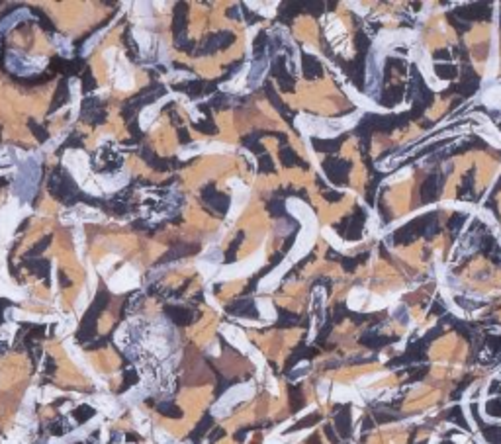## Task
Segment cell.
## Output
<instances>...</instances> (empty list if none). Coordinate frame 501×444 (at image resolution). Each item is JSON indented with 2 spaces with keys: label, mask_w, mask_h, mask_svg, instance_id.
<instances>
[{
  "label": "cell",
  "mask_w": 501,
  "mask_h": 444,
  "mask_svg": "<svg viewBox=\"0 0 501 444\" xmlns=\"http://www.w3.org/2000/svg\"><path fill=\"white\" fill-rule=\"evenodd\" d=\"M360 120V114L354 116H346L341 120H319V118H312L306 114H300L296 118V127L300 129V133H304L306 137L315 135V137H335L339 133H343L346 129L354 127Z\"/></svg>",
  "instance_id": "6da1fadb"
},
{
  "label": "cell",
  "mask_w": 501,
  "mask_h": 444,
  "mask_svg": "<svg viewBox=\"0 0 501 444\" xmlns=\"http://www.w3.org/2000/svg\"><path fill=\"white\" fill-rule=\"evenodd\" d=\"M252 395H254V383H239V385H233L231 389H227V391L221 395V399L212 407V415L218 417V419H223V417H227V415L231 413V409H233L235 405L247 401Z\"/></svg>",
  "instance_id": "7a4b0ae2"
},
{
  "label": "cell",
  "mask_w": 501,
  "mask_h": 444,
  "mask_svg": "<svg viewBox=\"0 0 501 444\" xmlns=\"http://www.w3.org/2000/svg\"><path fill=\"white\" fill-rule=\"evenodd\" d=\"M264 264V253L252 254L250 258L247 260H241V262H235V264H229L225 268L219 270V280H233V278H245V276H250L254 270H258L260 266Z\"/></svg>",
  "instance_id": "3957f363"
},
{
  "label": "cell",
  "mask_w": 501,
  "mask_h": 444,
  "mask_svg": "<svg viewBox=\"0 0 501 444\" xmlns=\"http://www.w3.org/2000/svg\"><path fill=\"white\" fill-rule=\"evenodd\" d=\"M415 33L409 30H382L378 33V37L374 39L372 49L378 53H388L392 51L396 45H404V43H413Z\"/></svg>",
  "instance_id": "277c9868"
},
{
  "label": "cell",
  "mask_w": 501,
  "mask_h": 444,
  "mask_svg": "<svg viewBox=\"0 0 501 444\" xmlns=\"http://www.w3.org/2000/svg\"><path fill=\"white\" fill-rule=\"evenodd\" d=\"M411 59H415V63H417V67H419V71L423 73V76H425L427 84H429L433 90H442V88L446 86V82H444V80H438L437 78V74H435V71H433V65H431V57H429V53H427V49H425V47L415 45V47L411 49Z\"/></svg>",
  "instance_id": "5b68a950"
},
{
  "label": "cell",
  "mask_w": 501,
  "mask_h": 444,
  "mask_svg": "<svg viewBox=\"0 0 501 444\" xmlns=\"http://www.w3.org/2000/svg\"><path fill=\"white\" fill-rule=\"evenodd\" d=\"M286 210H288V214H290L292 218H296L304 227L319 229L317 218H315V214L312 212V208H310L306 202H302L300 198H290V200L286 202Z\"/></svg>",
  "instance_id": "8992f818"
},
{
  "label": "cell",
  "mask_w": 501,
  "mask_h": 444,
  "mask_svg": "<svg viewBox=\"0 0 501 444\" xmlns=\"http://www.w3.org/2000/svg\"><path fill=\"white\" fill-rule=\"evenodd\" d=\"M317 231H319V229H310V227H304V229L300 231V235H298V239H296V243H294V247H292V253L288 254V260H290V262L300 260L302 256H306V254L312 251L313 243H315V237H317Z\"/></svg>",
  "instance_id": "52a82bcc"
},
{
  "label": "cell",
  "mask_w": 501,
  "mask_h": 444,
  "mask_svg": "<svg viewBox=\"0 0 501 444\" xmlns=\"http://www.w3.org/2000/svg\"><path fill=\"white\" fill-rule=\"evenodd\" d=\"M221 335L227 339L229 345H233L235 349L245 352V354H249V350L252 349V345L247 341L245 333L239 327H235V325H221Z\"/></svg>",
  "instance_id": "ba28073f"
},
{
  "label": "cell",
  "mask_w": 501,
  "mask_h": 444,
  "mask_svg": "<svg viewBox=\"0 0 501 444\" xmlns=\"http://www.w3.org/2000/svg\"><path fill=\"white\" fill-rule=\"evenodd\" d=\"M229 186L235 190L233 194V202H231V208H229V216L231 218H237L239 216V212L247 206V202H249V188L241 182V180H237V178H233V180H229Z\"/></svg>",
  "instance_id": "9c48e42d"
},
{
  "label": "cell",
  "mask_w": 501,
  "mask_h": 444,
  "mask_svg": "<svg viewBox=\"0 0 501 444\" xmlns=\"http://www.w3.org/2000/svg\"><path fill=\"white\" fill-rule=\"evenodd\" d=\"M292 262L286 258L284 262H282L280 266L276 268V270H272L268 276H264L260 282H258V292L260 294H268V292H274V288H278V284H280V280H282V276L286 274V270H288V266H290Z\"/></svg>",
  "instance_id": "30bf717a"
},
{
  "label": "cell",
  "mask_w": 501,
  "mask_h": 444,
  "mask_svg": "<svg viewBox=\"0 0 501 444\" xmlns=\"http://www.w3.org/2000/svg\"><path fill=\"white\" fill-rule=\"evenodd\" d=\"M476 120H478V127H476V131H478V135H482L486 141H490L494 147H501V133L494 127V124L488 120V118H484V116H476Z\"/></svg>",
  "instance_id": "8fae6325"
},
{
  "label": "cell",
  "mask_w": 501,
  "mask_h": 444,
  "mask_svg": "<svg viewBox=\"0 0 501 444\" xmlns=\"http://www.w3.org/2000/svg\"><path fill=\"white\" fill-rule=\"evenodd\" d=\"M331 399L333 401H337V403H346V401H354V403H362V397H360V393H358V389L352 385H343V383H339V385H333V389H331Z\"/></svg>",
  "instance_id": "7c38bea8"
},
{
  "label": "cell",
  "mask_w": 501,
  "mask_h": 444,
  "mask_svg": "<svg viewBox=\"0 0 501 444\" xmlns=\"http://www.w3.org/2000/svg\"><path fill=\"white\" fill-rule=\"evenodd\" d=\"M368 297H370V292L366 288H362V286L352 288L350 294H348V297H346V305L350 309H354V311H360L368 303Z\"/></svg>",
  "instance_id": "4fadbf2b"
},
{
  "label": "cell",
  "mask_w": 501,
  "mask_h": 444,
  "mask_svg": "<svg viewBox=\"0 0 501 444\" xmlns=\"http://www.w3.org/2000/svg\"><path fill=\"white\" fill-rule=\"evenodd\" d=\"M327 26H325V35L329 37V41L331 43H337L339 41V37H343V39H346V32H344V28H343V24L331 14V16H327L325 20H323Z\"/></svg>",
  "instance_id": "5bb4252c"
},
{
  "label": "cell",
  "mask_w": 501,
  "mask_h": 444,
  "mask_svg": "<svg viewBox=\"0 0 501 444\" xmlns=\"http://www.w3.org/2000/svg\"><path fill=\"white\" fill-rule=\"evenodd\" d=\"M344 90H346V94L350 96V100L358 106V108H362V110H368V112H380V106H376V102L372 98H368V96L360 94V92H356V90H352L350 86H344Z\"/></svg>",
  "instance_id": "9a60e30c"
},
{
  "label": "cell",
  "mask_w": 501,
  "mask_h": 444,
  "mask_svg": "<svg viewBox=\"0 0 501 444\" xmlns=\"http://www.w3.org/2000/svg\"><path fill=\"white\" fill-rule=\"evenodd\" d=\"M482 102L490 110H500L501 112V84H494L492 88H486L482 94Z\"/></svg>",
  "instance_id": "2e32d148"
},
{
  "label": "cell",
  "mask_w": 501,
  "mask_h": 444,
  "mask_svg": "<svg viewBox=\"0 0 501 444\" xmlns=\"http://www.w3.org/2000/svg\"><path fill=\"white\" fill-rule=\"evenodd\" d=\"M256 309H258L260 317L264 321H274L276 319V309H274V305H272V301L268 297H258L256 299Z\"/></svg>",
  "instance_id": "e0dca14e"
},
{
  "label": "cell",
  "mask_w": 501,
  "mask_h": 444,
  "mask_svg": "<svg viewBox=\"0 0 501 444\" xmlns=\"http://www.w3.org/2000/svg\"><path fill=\"white\" fill-rule=\"evenodd\" d=\"M266 69H268V61H256V63L250 65L249 86H256V84H258V82L262 80V76H264Z\"/></svg>",
  "instance_id": "ac0fdd59"
},
{
  "label": "cell",
  "mask_w": 501,
  "mask_h": 444,
  "mask_svg": "<svg viewBox=\"0 0 501 444\" xmlns=\"http://www.w3.org/2000/svg\"><path fill=\"white\" fill-rule=\"evenodd\" d=\"M321 235H323V237H325V241H327V243H331V247H333V249H337L339 253H346V251L350 249V247H348V245H346L344 241H341V239H339V237H337V235H335V233H333V231L329 229V227L321 229Z\"/></svg>",
  "instance_id": "d6986e66"
},
{
  "label": "cell",
  "mask_w": 501,
  "mask_h": 444,
  "mask_svg": "<svg viewBox=\"0 0 501 444\" xmlns=\"http://www.w3.org/2000/svg\"><path fill=\"white\" fill-rule=\"evenodd\" d=\"M247 76H249V67H245L243 71H239V74L231 80V82H227L223 88L225 90H231V92H239L243 86H245V82H247Z\"/></svg>",
  "instance_id": "ffe728a7"
},
{
  "label": "cell",
  "mask_w": 501,
  "mask_h": 444,
  "mask_svg": "<svg viewBox=\"0 0 501 444\" xmlns=\"http://www.w3.org/2000/svg\"><path fill=\"white\" fill-rule=\"evenodd\" d=\"M368 307L366 309H370V311H378V309H384V307H388V299L384 297V296H376V294H370V297H368V303H366Z\"/></svg>",
  "instance_id": "44dd1931"
},
{
  "label": "cell",
  "mask_w": 501,
  "mask_h": 444,
  "mask_svg": "<svg viewBox=\"0 0 501 444\" xmlns=\"http://www.w3.org/2000/svg\"><path fill=\"white\" fill-rule=\"evenodd\" d=\"M249 6H252V8H258L256 12H260V14H262V16H266V18H270V16H274V12H276L274 8H276L278 4H276V2H266V4H262V2H260V4L249 2Z\"/></svg>",
  "instance_id": "7402d4cb"
},
{
  "label": "cell",
  "mask_w": 501,
  "mask_h": 444,
  "mask_svg": "<svg viewBox=\"0 0 501 444\" xmlns=\"http://www.w3.org/2000/svg\"><path fill=\"white\" fill-rule=\"evenodd\" d=\"M331 389H333V385H331V381H329V380H321V381H319V385H317V393H319V399H321V401H327V399L331 397Z\"/></svg>",
  "instance_id": "603a6c76"
},
{
  "label": "cell",
  "mask_w": 501,
  "mask_h": 444,
  "mask_svg": "<svg viewBox=\"0 0 501 444\" xmlns=\"http://www.w3.org/2000/svg\"><path fill=\"white\" fill-rule=\"evenodd\" d=\"M378 378H382V374H370V376H362L360 380H356L354 387H356V389H364V387L372 385V383H374Z\"/></svg>",
  "instance_id": "cb8c5ba5"
},
{
  "label": "cell",
  "mask_w": 501,
  "mask_h": 444,
  "mask_svg": "<svg viewBox=\"0 0 501 444\" xmlns=\"http://www.w3.org/2000/svg\"><path fill=\"white\" fill-rule=\"evenodd\" d=\"M409 174H411V168H404L402 172L398 170L394 176H390V178H388V184H398V182H402V180L409 178Z\"/></svg>",
  "instance_id": "d4e9b609"
},
{
  "label": "cell",
  "mask_w": 501,
  "mask_h": 444,
  "mask_svg": "<svg viewBox=\"0 0 501 444\" xmlns=\"http://www.w3.org/2000/svg\"><path fill=\"white\" fill-rule=\"evenodd\" d=\"M308 368H310V364H308V362H302V364H300L298 368H294V370L290 372V378H292V380H296V378L304 376V374L308 372Z\"/></svg>",
  "instance_id": "484cf974"
},
{
  "label": "cell",
  "mask_w": 501,
  "mask_h": 444,
  "mask_svg": "<svg viewBox=\"0 0 501 444\" xmlns=\"http://www.w3.org/2000/svg\"><path fill=\"white\" fill-rule=\"evenodd\" d=\"M155 439H157V443H159V444H174V439H172L170 435L163 433V431H157Z\"/></svg>",
  "instance_id": "4316f807"
},
{
  "label": "cell",
  "mask_w": 501,
  "mask_h": 444,
  "mask_svg": "<svg viewBox=\"0 0 501 444\" xmlns=\"http://www.w3.org/2000/svg\"><path fill=\"white\" fill-rule=\"evenodd\" d=\"M266 385H268V391L278 395V383H276V378H272L270 374H266Z\"/></svg>",
  "instance_id": "83f0119b"
},
{
  "label": "cell",
  "mask_w": 501,
  "mask_h": 444,
  "mask_svg": "<svg viewBox=\"0 0 501 444\" xmlns=\"http://www.w3.org/2000/svg\"><path fill=\"white\" fill-rule=\"evenodd\" d=\"M478 216H480V218H482V220H484L486 223H490V225H494V223H496V220H494V218L490 216V212H488V210H482V212H480Z\"/></svg>",
  "instance_id": "f1b7e54d"
},
{
  "label": "cell",
  "mask_w": 501,
  "mask_h": 444,
  "mask_svg": "<svg viewBox=\"0 0 501 444\" xmlns=\"http://www.w3.org/2000/svg\"><path fill=\"white\" fill-rule=\"evenodd\" d=\"M210 352H212L214 356H218L219 354V349H218V345H216V343H214V345H210Z\"/></svg>",
  "instance_id": "f546056e"
}]
</instances>
